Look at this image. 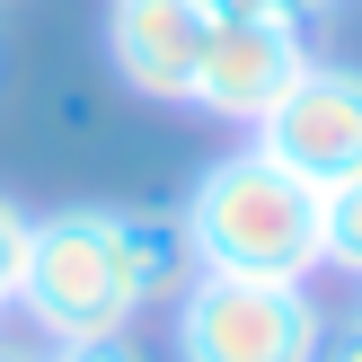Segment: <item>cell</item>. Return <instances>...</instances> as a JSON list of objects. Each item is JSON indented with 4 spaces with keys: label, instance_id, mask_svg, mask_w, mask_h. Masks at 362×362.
Returning a JSON list of instances; mask_svg holds the SVG:
<instances>
[{
    "label": "cell",
    "instance_id": "cell-1",
    "mask_svg": "<svg viewBox=\"0 0 362 362\" xmlns=\"http://www.w3.org/2000/svg\"><path fill=\"white\" fill-rule=\"evenodd\" d=\"M186 221V247L204 274H265V283H310L327 265V212H318V186H300L292 168L239 141L221 151L177 204Z\"/></svg>",
    "mask_w": 362,
    "mask_h": 362
},
{
    "label": "cell",
    "instance_id": "cell-2",
    "mask_svg": "<svg viewBox=\"0 0 362 362\" xmlns=\"http://www.w3.org/2000/svg\"><path fill=\"white\" fill-rule=\"evenodd\" d=\"M18 310L45 345L71 336H115L141 318V283L124 257L115 204H62L45 221H27V274H18Z\"/></svg>",
    "mask_w": 362,
    "mask_h": 362
},
{
    "label": "cell",
    "instance_id": "cell-3",
    "mask_svg": "<svg viewBox=\"0 0 362 362\" xmlns=\"http://www.w3.org/2000/svg\"><path fill=\"white\" fill-rule=\"evenodd\" d=\"M327 336L310 283H265V274H204L168 300V354L177 362H310Z\"/></svg>",
    "mask_w": 362,
    "mask_h": 362
},
{
    "label": "cell",
    "instance_id": "cell-4",
    "mask_svg": "<svg viewBox=\"0 0 362 362\" xmlns=\"http://www.w3.org/2000/svg\"><path fill=\"white\" fill-rule=\"evenodd\" d=\"M257 141L274 168H292L300 186H345V177H362V62H300L292 88H283L274 106L257 115Z\"/></svg>",
    "mask_w": 362,
    "mask_h": 362
},
{
    "label": "cell",
    "instance_id": "cell-5",
    "mask_svg": "<svg viewBox=\"0 0 362 362\" xmlns=\"http://www.w3.org/2000/svg\"><path fill=\"white\" fill-rule=\"evenodd\" d=\"M300 62H310V35L300 27H274V18H212L186 106L212 115V124H247V133H257V115L292 88Z\"/></svg>",
    "mask_w": 362,
    "mask_h": 362
},
{
    "label": "cell",
    "instance_id": "cell-6",
    "mask_svg": "<svg viewBox=\"0 0 362 362\" xmlns=\"http://www.w3.org/2000/svg\"><path fill=\"white\" fill-rule=\"evenodd\" d=\"M204 35H212L204 0H106V71L151 106H186Z\"/></svg>",
    "mask_w": 362,
    "mask_h": 362
},
{
    "label": "cell",
    "instance_id": "cell-7",
    "mask_svg": "<svg viewBox=\"0 0 362 362\" xmlns=\"http://www.w3.org/2000/svg\"><path fill=\"white\" fill-rule=\"evenodd\" d=\"M124 221V257H133V283H141V310H168L194 274V247H186V221L177 212H151V204H115Z\"/></svg>",
    "mask_w": 362,
    "mask_h": 362
},
{
    "label": "cell",
    "instance_id": "cell-8",
    "mask_svg": "<svg viewBox=\"0 0 362 362\" xmlns=\"http://www.w3.org/2000/svg\"><path fill=\"white\" fill-rule=\"evenodd\" d=\"M318 212H327V265L362 283V177L327 186V194H318Z\"/></svg>",
    "mask_w": 362,
    "mask_h": 362
},
{
    "label": "cell",
    "instance_id": "cell-9",
    "mask_svg": "<svg viewBox=\"0 0 362 362\" xmlns=\"http://www.w3.org/2000/svg\"><path fill=\"white\" fill-rule=\"evenodd\" d=\"M204 9L212 18H274V27H300V35H310L318 18H336L345 0H204Z\"/></svg>",
    "mask_w": 362,
    "mask_h": 362
},
{
    "label": "cell",
    "instance_id": "cell-10",
    "mask_svg": "<svg viewBox=\"0 0 362 362\" xmlns=\"http://www.w3.org/2000/svg\"><path fill=\"white\" fill-rule=\"evenodd\" d=\"M45 362H151V354H141L133 327H115V336H71V345H45Z\"/></svg>",
    "mask_w": 362,
    "mask_h": 362
},
{
    "label": "cell",
    "instance_id": "cell-11",
    "mask_svg": "<svg viewBox=\"0 0 362 362\" xmlns=\"http://www.w3.org/2000/svg\"><path fill=\"white\" fill-rule=\"evenodd\" d=\"M18 274H27V212L0 194V300L18 310Z\"/></svg>",
    "mask_w": 362,
    "mask_h": 362
},
{
    "label": "cell",
    "instance_id": "cell-12",
    "mask_svg": "<svg viewBox=\"0 0 362 362\" xmlns=\"http://www.w3.org/2000/svg\"><path fill=\"white\" fill-rule=\"evenodd\" d=\"M310 362H362V318H327V336H318Z\"/></svg>",
    "mask_w": 362,
    "mask_h": 362
},
{
    "label": "cell",
    "instance_id": "cell-13",
    "mask_svg": "<svg viewBox=\"0 0 362 362\" xmlns=\"http://www.w3.org/2000/svg\"><path fill=\"white\" fill-rule=\"evenodd\" d=\"M0 362H45V354H27V345H9V336H0Z\"/></svg>",
    "mask_w": 362,
    "mask_h": 362
},
{
    "label": "cell",
    "instance_id": "cell-14",
    "mask_svg": "<svg viewBox=\"0 0 362 362\" xmlns=\"http://www.w3.org/2000/svg\"><path fill=\"white\" fill-rule=\"evenodd\" d=\"M9 318H18V310H9V300H0V336H9Z\"/></svg>",
    "mask_w": 362,
    "mask_h": 362
},
{
    "label": "cell",
    "instance_id": "cell-15",
    "mask_svg": "<svg viewBox=\"0 0 362 362\" xmlns=\"http://www.w3.org/2000/svg\"><path fill=\"white\" fill-rule=\"evenodd\" d=\"M0 9H27V0H0Z\"/></svg>",
    "mask_w": 362,
    "mask_h": 362
}]
</instances>
